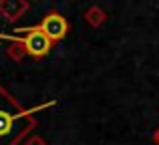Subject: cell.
<instances>
[{"instance_id": "cell-7", "label": "cell", "mask_w": 159, "mask_h": 145, "mask_svg": "<svg viewBox=\"0 0 159 145\" xmlns=\"http://www.w3.org/2000/svg\"><path fill=\"white\" fill-rule=\"evenodd\" d=\"M24 145H47V141L40 135H30L28 139H24Z\"/></svg>"}, {"instance_id": "cell-4", "label": "cell", "mask_w": 159, "mask_h": 145, "mask_svg": "<svg viewBox=\"0 0 159 145\" xmlns=\"http://www.w3.org/2000/svg\"><path fill=\"white\" fill-rule=\"evenodd\" d=\"M28 0H0V14L8 22H16L28 10Z\"/></svg>"}, {"instance_id": "cell-2", "label": "cell", "mask_w": 159, "mask_h": 145, "mask_svg": "<svg viewBox=\"0 0 159 145\" xmlns=\"http://www.w3.org/2000/svg\"><path fill=\"white\" fill-rule=\"evenodd\" d=\"M0 39L4 40H18L22 43V47L26 48V55L32 59H43L52 51V40L44 34L43 30H39L36 26H22L16 28L14 34H0Z\"/></svg>"}, {"instance_id": "cell-8", "label": "cell", "mask_w": 159, "mask_h": 145, "mask_svg": "<svg viewBox=\"0 0 159 145\" xmlns=\"http://www.w3.org/2000/svg\"><path fill=\"white\" fill-rule=\"evenodd\" d=\"M151 139H153V143H155V145H159V127H157V129H155V131H153V135H151Z\"/></svg>"}, {"instance_id": "cell-5", "label": "cell", "mask_w": 159, "mask_h": 145, "mask_svg": "<svg viewBox=\"0 0 159 145\" xmlns=\"http://www.w3.org/2000/svg\"><path fill=\"white\" fill-rule=\"evenodd\" d=\"M83 18L87 20V24H89V26H93V28H99V26H103V24L107 22V12L103 10L101 6L93 4V6H89V8L85 10Z\"/></svg>"}, {"instance_id": "cell-3", "label": "cell", "mask_w": 159, "mask_h": 145, "mask_svg": "<svg viewBox=\"0 0 159 145\" xmlns=\"http://www.w3.org/2000/svg\"><path fill=\"white\" fill-rule=\"evenodd\" d=\"M34 26L39 28V30H43L44 34H47L48 39L52 40V43L62 40L66 34H69V30H70L69 20H66L58 10H51L39 24H34Z\"/></svg>"}, {"instance_id": "cell-1", "label": "cell", "mask_w": 159, "mask_h": 145, "mask_svg": "<svg viewBox=\"0 0 159 145\" xmlns=\"http://www.w3.org/2000/svg\"><path fill=\"white\" fill-rule=\"evenodd\" d=\"M36 127L34 111H28L0 87V145H18Z\"/></svg>"}, {"instance_id": "cell-6", "label": "cell", "mask_w": 159, "mask_h": 145, "mask_svg": "<svg viewBox=\"0 0 159 145\" xmlns=\"http://www.w3.org/2000/svg\"><path fill=\"white\" fill-rule=\"evenodd\" d=\"M6 55L10 57L14 63H20L24 57H28L26 55V48H24L22 43H18V40H10V44L6 47Z\"/></svg>"}]
</instances>
